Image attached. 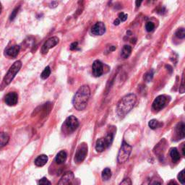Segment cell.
I'll return each mask as SVG.
<instances>
[{"mask_svg":"<svg viewBox=\"0 0 185 185\" xmlns=\"http://www.w3.org/2000/svg\"><path fill=\"white\" fill-rule=\"evenodd\" d=\"M59 42V39H58L57 36H54V37L50 38L46 41L45 43H43V46L41 48V53L43 54H47V52L49 51V49H51V48L54 47L55 46H57Z\"/></svg>","mask_w":185,"mask_h":185,"instance_id":"obj_7","label":"cell"},{"mask_svg":"<svg viewBox=\"0 0 185 185\" xmlns=\"http://www.w3.org/2000/svg\"><path fill=\"white\" fill-rule=\"evenodd\" d=\"M106 148H108V146H107V144H106L105 138H101L98 139L97 141H96V150H97V152H99V153L103 152Z\"/></svg>","mask_w":185,"mask_h":185,"instance_id":"obj_14","label":"cell"},{"mask_svg":"<svg viewBox=\"0 0 185 185\" xmlns=\"http://www.w3.org/2000/svg\"><path fill=\"white\" fill-rule=\"evenodd\" d=\"M132 149V146L129 145L127 142H126L125 141L122 142L121 148L119 151L117 156L119 164H124L129 159L130 154H131Z\"/></svg>","mask_w":185,"mask_h":185,"instance_id":"obj_4","label":"cell"},{"mask_svg":"<svg viewBox=\"0 0 185 185\" xmlns=\"http://www.w3.org/2000/svg\"><path fill=\"white\" fill-rule=\"evenodd\" d=\"M48 159H49L48 156H46V155H40L35 159L34 164H35L36 166L41 167V166H43L47 163Z\"/></svg>","mask_w":185,"mask_h":185,"instance_id":"obj_16","label":"cell"},{"mask_svg":"<svg viewBox=\"0 0 185 185\" xmlns=\"http://www.w3.org/2000/svg\"><path fill=\"white\" fill-rule=\"evenodd\" d=\"M185 86H184V72H183L182 77V81H181V85L179 87V92L180 93H184L185 91Z\"/></svg>","mask_w":185,"mask_h":185,"instance_id":"obj_30","label":"cell"},{"mask_svg":"<svg viewBox=\"0 0 185 185\" xmlns=\"http://www.w3.org/2000/svg\"><path fill=\"white\" fill-rule=\"evenodd\" d=\"M132 53V47L129 45H125L124 46L123 49L122 50L121 53V57L123 59H127L130 57V54Z\"/></svg>","mask_w":185,"mask_h":185,"instance_id":"obj_19","label":"cell"},{"mask_svg":"<svg viewBox=\"0 0 185 185\" xmlns=\"http://www.w3.org/2000/svg\"><path fill=\"white\" fill-rule=\"evenodd\" d=\"M111 171L109 168H104L103 170V172H102L101 174V177L103 179V180L104 181H107L111 177Z\"/></svg>","mask_w":185,"mask_h":185,"instance_id":"obj_21","label":"cell"},{"mask_svg":"<svg viewBox=\"0 0 185 185\" xmlns=\"http://www.w3.org/2000/svg\"><path fill=\"white\" fill-rule=\"evenodd\" d=\"M155 28V25L152 22H148L145 25V29L148 32H152Z\"/></svg>","mask_w":185,"mask_h":185,"instance_id":"obj_28","label":"cell"},{"mask_svg":"<svg viewBox=\"0 0 185 185\" xmlns=\"http://www.w3.org/2000/svg\"><path fill=\"white\" fill-rule=\"evenodd\" d=\"M170 156L172 158V161L174 163L178 162L180 160V154L176 148H172L170 150Z\"/></svg>","mask_w":185,"mask_h":185,"instance_id":"obj_18","label":"cell"},{"mask_svg":"<svg viewBox=\"0 0 185 185\" xmlns=\"http://www.w3.org/2000/svg\"><path fill=\"white\" fill-rule=\"evenodd\" d=\"M137 102V96L134 93H129L122 97L116 106V113L120 119L124 118L134 108Z\"/></svg>","mask_w":185,"mask_h":185,"instance_id":"obj_1","label":"cell"},{"mask_svg":"<svg viewBox=\"0 0 185 185\" xmlns=\"http://www.w3.org/2000/svg\"><path fill=\"white\" fill-rule=\"evenodd\" d=\"M149 127L152 130H156V129L160 127V126L163 125V124L160 123L157 119H151L148 123Z\"/></svg>","mask_w":185,"mask_h":185,"instance_id":"obj_22","label":"cell"},{"mask_svg":"<svg viewBox=\"0 0 185 185\" xmlns=\"http://www.w3.org/2000/svg\"><path fill=\"white\" fill-rule=\"evenodd\" d=\"M175 35H176V36L178 38V39H184V37H185L184 28H179L177 31H176Z\"/></svg>","mask_w":185,"mask_h":185,"instance_id":"obj_24","label":"cell"},{"mask_svg":"<svg viewBox=\"0 0 185 185\" xmlns=\"http://www.w3.org/2000/svg\"><path fill=\"white\" fill-rule=\"evenodd\" d=\"M20 49H21V48L17 45L10 46V47H8L5 49V54L7 57L15 58L19 54Z\"/></svg>","mask_w":185,"mask_h":185,"instance_id":"obj_13","label":"cell"},{"mask_svg":"<svg viewBox=\"0 0 185 185\" xmlns=\"http://www.w3.org/2000/svg\"><path fill=\"white\" fill-rule=\"evenodd\" d=\"M153 77V71H151V72L150 71V72H147L145 75L144 80L147 82H150L152 80Z\"/></svg>","mask_w":185,"mask_h":185,"instance_id":"obj_29","label":"cell"},{"mask_svg":"<svg viewBox=\"0 0 185 185\" xmlns=\"http://www.w3.org/2000/svg\"><path fill=\"white\" fill-rule=\"evenodd\" d=\"M75 176H74V174L71 172H67L65 174H64L61 178V179L59 180V182H58V184L60 185H64V184H71L72 180L74 179Z\"/></svg>","mask_w":185,"mask_h":185,"instance_id":"obj_12","label":"cell"},{"mask_svg":"<svg viewBox=\"0 0 185 185\" xmlns=\"http://www.w3.org/2000/svg\"><path fill=\"white\" fill-rule=\"evenodd\" d=\"M119 23H120V21L118 19V18L116 20H115V21H114V25H119Z\"/></svg>","mask_w":185,"mask_h":185,"instance_id":"obj_37","label":"cell"},{"mask_svg":"<svg viewBox=\"0 0 185 185\" xmlns=\"http://www.w3.org/2000/svg\"><path fill=\"white\" fill-rule=\"evenodd\" d=\"M119 18L118 19L119 20L120 22H124L126 21V20H127V17H128V15H126V14H124V13H120L119 14Z\"/></svg>","mask_w":185,"mask_h":185,"instance_id":"obj_31","label":"cell"},{"mask_svg":"<svg viewBox=\"0 0 185 185\" xmlns=\"http://www.w3.org/2000/svg\"><path fill=\"white\" fill-rule=\"evenodd\" d=\"M39 184H43V185H46V184H51V182H49L46 177L42 178L41 179H40L39 182Z\"/></svg>","mask_w":185,"mask_h":185,"instance_id":"obj_32","label":"cell"},{"mask_svg":"<svg viewBox=\"0 0 185 185\" xmlns=\"http://www.w3.org/2000/svg\"><path fill=\"white\" fill-rule=\"evenodd\" d=\"M90 96V89L88 85H82L80 87L75 95L74 96L72 104L77 111L84 110L87 106Z\"/></svg>","mask_w":185,"mask_h":185,"instance_id":"obj_2","label":"cell"},{"mask_svg":"<svg viewBox=\"0 0 185 185\" xmlns=\"http://www.w3.org/2000/svg\"><path fill=\"white\" fill-rule=\"evenodd\" d=\"M18 96L15 92H10L6 95L5 98V102L7 106H14L17 103Z\"/></svg>","mask_w":185,"mask_h":185,"instance_id":"obj_11","label":"cell"},{"mask_svg":"<svg viewBox=\"0 0 185 185\" xmlns=\"http://www.w3.org/2000/svg\"><path fill=\"white\" fill-rule=\"evenodd\" d=\"M78 45L77 42H74V43H72L71 45H70V49L71 50H75L77 49Z\"/></svg>","mask_w":185,"mask_h":185,"instance_id":"obj_34","label":"cell"},{"mask_svg":"<svg viewBox=\"0 0 185 185\" xmlns=\"http://www.w3.org/2000/svg\"><path fill=\"white\" fill-rule=\"evenodd\" d=\"M182 156H185V148H184V143H183V144H182Z\"/></svg>","mask_w":185,"mask_h":185,"instance_id":"obj_38","label":"cell"},{"mask_svg":"<svg viewBox=\"0 0 185 185\" xmlns=\"http://www.w3.org/2000/svg\"><path fill=\"white\" fill-rule=\"evenodd\" d=\"M67 153H66V152L64 150H62V151L59 152L55 158L56 163L59 165L63 164L66 161V160H67Z\"/></svg>","mask_w":185,"mask_h":185,"instance_id":"obj_17","label":"cell"},{"mask_svg":"<svg viewBox=\"0 0 185 185\" xmlns=\"http://www.w3.org/2000/svg\"><path fill=\"white\" fill-rule=\"evenodd\" d=\"M57 5H58L57 2V1H54V2H52L51 4H50V7H51V5H53L51 7H53V8L54 7H56L57 6Z\"/></svg>","mask_w":185,"mask_h":185,"instance_id":"obj_36","label":"cell"},{"mask_svg":"<svg viewBox=\"0 0 185 185\" xmlns=\"http://www.w3.org/2000/svg\"><path fill=\"white\" fill-rule=\"evenodd\" d=\"M51 68H50L49 66H47V67H45V69L43 70V71L42 72V73L41 74V77L43 80L47 79L50 76V75H51Z\"/></svg>","mask_w":185,"mask_h":185,"instance_id":"obj_23","label":"cell"},{"mask_svg":"<svg viewBox=\"0 0 185 185\" xmlns=\"http://www.w3.org/2000/svg\"><path fill=\"white\" fill-rule=\"evenodd\" d=\"M92 75L96 77H100L104 73V65L103 63L99 60H96L92 63Z\"/></svg>","mask_w":185,"mask_h":185,"instance_id":"obj_9","label":"cell"},{"mask_svg":"<svg viewBox=\"0 0 185 185\" xmlns=\"http://www.w3.org/2000/svg\"><path fill=\"white\" fill-rule=\"evenodd\" d=\"M1 12H2V5L1 3H0V13H1Z\"/></svg>","mask_w":185,"mask_h":185,"instance_id":"obj_40","label":"cell"},{"mask_svg":"<svg viewBox=\"0 0 185 185\" xmlns=\"http://www.w3.org/2000/svg\"><path fill=\"white\" fill-rule=\"evenodd\" d=\"M184 170H182V172H179V174H178V179L179 181V182L182 184H184L185 183V177H184Z\"/></svg>","mask_w":185,"mask_h":185,"instance_id":"obj_27","label":"cell"},{"mask_svg":"<svg viewBox=\"0 0 185 185\" xmlns=\"http://www.w3.org/2000/svg\"><path fill=\"white\" fill-rule=\"evenodd\" d=\"M106 33V25L102 22H98L92 27L91 33L94 36H102Z\"/></svg>","mask_w":185,"mask_h":185,"instance_id":"obj_10","label":"cell"},{"mask_svg":"<svg viewBox=\"0 0 185 185\" xmlns=\"http://www.w3.org/2000/svg\"><path fill=\"white\" fill-rule=\"evenodd\" d=\"M9 137L5 132H0V147H3L8 143Z\"/></svg>","mask_w":185,"mask_h":185,"instance_id":"obj_20","label":"cell"},{"mask_svg":"<svg viewBox=\"0 0 185 185\" xmlns=\"http://www.w3.org/2000/svg\"><path fill=\"white\" fill-rule=\"evenodd\" d=\"M168 98L164 95L158 96L153 100L152 104V109L155 112H158L162 110L165 106L167 105Z\"/></svg>","mask_w":185,"mask_h":185,"instance_id":"obj_6","label":"cell"},{"mask_svg":"<svg viewBox=\"0 0 185 185\" xmlns=\"http://www.w3.org/2000/svg\"><path fill=\"white\" fill-rule=\"evenodd\" d=\"M184 127L185 125L183 122H180L176 126L175 129V131H176V134L177 135L179 138L180 139H184L185 137V132H184Z\"/></svg>","mask_w":185,"mask_h":185,"instance_id":"obj_15","label":"cell"},{"mask_svg":"<svg viewBox=\"0 0 185 185\" xmlns=\"http://www.w3.org/2000/svg\"><path fill=\"white\" fill-rule=\"evenodd\" d=\"M79 124L78 119L74 116H70L69 117L67 118L65 122H64V125L66 126V127L70 132L75 131L79 126Z\"/></svg>","mask_w":185,"mask_h":185,"instance_id":"obj_8","label":"cell"},{"mask_svg":"<svg viewBox=\"0 0 185 185\" xmlns=\"http://www.w3.org/2000/svg\"><path fill=\"white\" fill-rule=\"evenodd\" d=\"M20 8H21V7H20V6H18V7H15V9H13V11L12 12L11 15H10V16H9V20H10L11 21H13V20L16 17V16H17L18 12H19Z\"/></svg>","mask_w":185,"mask_h":185,"instance_id":"obj_26","label":"cell"},{"mask_svg":"<svg viewBox=\"0 0 185 185\" xmlns=\"http://www.w3.org/2000/svg\"><path fill=\"white\" fill-rule=\"evenodd\" d=\"M88 145L85 142H82L78 146L77 151L75 155V162L77 164H80L85 160L88 154Z\"/></svg>","mask_w":185,"mask_h":185,"instance_id":"obj_5","label":"cell"},{"mask_svg":"<svg viewBox=\"0 0 185 185\" xmlns=\"http://www.w3.org/2000/svg\"><path fill=\"white\" fill-rule=\"evenodd\" d=\"M22 67V62L21 61H16L13 65L11 66V67L9 68V70H8L7 73L6 74V75L4 77V83L6 85H8L9 84L11 83V82L13 81L14 78L16 76V75L18 73V72L20 71L21 68Z\"/></svg>","mask_w":185,"mask_h":185,"instance_id":"obj_3","label":"cell"},{"mask_svg":"<svg viewBox=\"0 0 185 185\" xmlns=\"http://www.w3.org/2000/svg\"><path fill=\"white\" fill-rule=\"evenodd\" d=\"M116 49V46H111L110 47V51H114V50Z\"/></svg>","mask_w":185,"mask_h":185,"instance_id":"obj_39","label":"cell"},{"mask_svg":"<svg viewBox=\"0 0 185 185\" xmlns=\"http://www.w3.org/2000/svg\"><path fill=\"white\" fill-rule=\"evenodd\" d=\"M105 138V140L106 142V144H107V146L108 148L111 145L112 142H113V139H114V134L111 133V132H110V133H108L107 135L106 136Z\"/></svg>","mask_w":185,"mask_h":185,"instance_id":"obj_25","label":"cell"},{"mask_svg":"<svg viewBox=\"0 0 185 185\" xmlns=\"http://www.w3.org/2000/svg\"><path fill=\"white\" fill-rule=\"evenodd\" d=\"M142 1L143 0H136L135 1V5L137 7H140V5H141V4L142 2Z\"/></svg>","mask_w":185,"mask_h":185,"instance_id":"obj_35","label":"cell"},{"mask_svg":"<svg viewBox=\"0 0 185 185\" xmlns=\"http://www.w3.org/2000/svg\"><path fill=\"white\" fill-rule=\"evenodd\" d=\"M132 184V181L130 178H126L122 181V182L120 183V184H125V185H131Z\"/></svg>","mask_w":185,"mask_h":185,"instance_id":"obj_33","label":"cell"}]
</instances>
